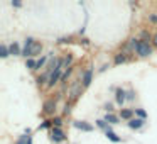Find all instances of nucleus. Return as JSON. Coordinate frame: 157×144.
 Here are the masks:
<instances>
[{"label": "nucleus", "instance_id": "obj_26", "mask_svg": "<svg viewBox=\"0 0 157 144\" xmlns=\"http://www.w3.org/2000/svg\"><path fill=\"white\" fill-rule=\"evenodd\" d=\"M105 110H106V114H112V110H113V103H105Z\"/></svg>", "mask_w": 157, "mask_h": 144}, {"label": "nucleus", "instance_id": "obj_20", "mask_svg": "<svg viewBox=\"0 0 157 144\" xmlns=\"http://www.w3.org/2000/svg\"><path fill=\"white\" fill-rule=\"evenodd\" d=\"M71 71H73V68H68V70H64V73H63V76H61V83H63V85H66V80L69 78V75H71Z\"/></svg>", "mask_w": 157, "mask_h": 144}, {"label": "nucleus", "instance_id": "obj_16", "mask_svg": "<svg viewBox=\"0 0 157 144\" xmlns=\"http://www.w3.org/2000/svg\"><path fill=\"white\" fill-rule=\"evenodd\" d=\"M105 120L110 124V126H113V124H118V117L113 115V114H106V115H105Z\"/></svg>", "mask_w": 157, "mask_h": 144}, {"label": "nucleus", "instance_id": "obj_15", "mask_svg": "<svg viewBox=\"0 0 157 144\" xmlns=\"http://www.w3.org/2000/svg\"><path fill=\"white\" fill-rule=\"evenodd\" d=\"M105 136L108 137V139L112 141V142H120V141H122V139H120V137L117 136L115 132H113V130H106V132H105Z\"/></svg>", "mask_w": 157, "mask_h": 144}, {"label": "nucleus", "instance_id": "obj_10", "mask_svg": "<svg viewBox=\"0 0 157 144\" xmlns=\"http://www.w3.org/2000/svg\"><path fill=\"white\" fill-rule=\"evenodd\" d=\"M133 114H135V109H122L120 110V117H122L123 120H132Z\"/></svg>", "mask_w": 157, "mask_h": 144}, {"label": "nucleus", "instance_id": "obj_23", "mask_svg": "<svg viewBox=\"0 0 157 144\" xmlns=\"http://www.w3.org/2000/svg\"><path fill=\"white\" fill-rule=\"evenodd\" d=\"M36 42V39L34 38H25V41H24V49H29L32 44Z\"/></svg>", "mask_w": 157, "mask_h": 144}, {"label": "nucleus", "instance_id": "obj_18", "mask_svg": "<svg viewBox=\"0 0 157 144\" xmlns=\"http://www.w3.org/2000/svg\"><path fill=\"white\" fill-rule=\"evenodd\" d=\"M0 56H2V58H7V56H10V51H9V46H5V44H2V46H0Z\"/></svg>", "mask_w": 157, "mask_h": 144}, {"label": "nucleus", "instance_id": "obj_21", "mask_svg": "<svg viewBox=\"0 0 157 144\" xmlns=\"http://www.w3.org/2000/svg\"><path fill=\"white\" fill-rule=\"evenodd\" d=\"M52 127H58V129H61V126H63V119L61 117H52Z\"/></svg>", "mask_w": 157, "mask_h": 144}, {"label": "nucleus", "instance_id": "obj_25", "mask_svg": "<svg viewBox=\"0 0 157 144\" xmlns=\"http://www.w3.org/2000/svg\"><path fill=\"white\" fill-rule=\"evenodd\" d=\"M127 100H130V102L135 100V92L133 90H127Z\"/></svg>", "mask_w": 157, "mask_h": 144}, {"label": "nucleus", "instance_id": "obj_11", "mask_svg": "<svg viewBox=\"0 0 157 144\" xmlns=\"http://www.w3.org/2000/svg\"><path fill=\"white\" fill-rule=\"evenodd\" d=\"M144 124H145V120H142V119H132V120H128L127 122V126L130 127V129H140V127H144Z\"/></svg>", "mask_w": 157, "mask_h": 144}, {"label": "nucleus", "instance_id": "obj_30", "mask_svg": "<svg viewBox=\"0 0 157 144\" xmlns=\"http://www.w3.org/2000/svg\"><path fill=\"white\" fill-rule=\"evenodd\" d=\"M152 46L157 48V34H154V38H152Z\"/></svg>", "mask_w": 157, "mask_h": 144}, {"label": "nucleus", "instance_id": "obj_8", "mask_svg": "<svg viewBox=\"0 0 157 144\" xmlns=\"http://www.w3.org/2000/svg\"><path fill=\"white\" fill-rule=\"evenodd\" d=\"M73 126H75L76 129H79V130H85V132H91L93 130V126L86 124L85 120H76V122H73Z\"/></svg>", "mask_w": 157, "mask_h": 144}, {"label": "nucleus", "instance_id": "obj_6", "mask_svg": "<svg viewBox=\"0 0 157 144\" xmlns=\"http://www.w3.org/2000/svg\"><path fill=\"white\" fill-rule=\"evenodd\" d=\"M51 139L54 141V142H63V141H66V134L63 132L61 129H58V127H52V130H51Z\"/></svg>", "mask_w": 157, "mask_h": 144}, {"label": "nucleus", "instance_id": "obj_12", "mask_svg": "<svg viewBox=\"0 0 157 144\" xmlns=\"http://www.w3.org/2000/svg\"><path fill=\"white\" fill-rule=\"evenodd\" d=\"M127 61H128V54H125V53H122V51H120L118 54H115V59H113L115 65H123V63H127Z\"/></svg>", "mask_w": 157, "mask_h": 144}, {"label": "nucleus", "instance_id": "obj_5", "mask_svg": "<svg viewBox=\"0 0 157 144\" xmlns=\"http://www.w3.org/2000/svg\"><path fill=\"white\" fill-rule=\"evenodd\" d=\"M54 112H56V100L48 98L44 102V105H42V114H44L46 117H51V115H54Z\"/></svg>", "mask_w": 157, "mask_h": 144}, {"label": "nucleus", "instance_id": "obj_28", "mask_svg": "<svg viewBox=\"0 0 157 144\" xmlns=\"http://www.w3.org/2000/svg\"><path fill=\"white\" fill-rule=\"evenodd\" d=\"M149 21L154 22V24H157V14H149Z\"/></svg>", "mask_w": 157, "mask_h": 144}, {"label": "nucleus", "instance_id": "obj_9", "mask_svg": "<svg viewBox=\"0 0 157 144\" xmlns=\"http://www.w3.org/2000/svg\"><path fill=\"white\" fill-rule=\"evenodd\" d=\"M91 80H93V70L91 68H88L85 73H83V78H81V82H83V86H90V83H91Z\"/></svg>", "mask_w": 157, "mask_h": 144}, {"label": "nucleus", "instance_id": "obj_2", "mask_svg": "<svg viewBox=\"0 0 157 144\" xmlns=\"http://www.w3.org/2000/svg\"><path fill=\"white\" fill-rule=\"evenodd\" d=\"M139 42H140L139 38L128 39V41H127L125 44L122 46V53H125V54H132V53H137V46H139Z\"/></svg>", "mask_w": 157, "mask_h": 144}, {"label": "nucleus", "instance_id": "obj_14", "mask_svg": "<svg viewBox=\"0 0 157 144\" xmlns=\"http://www.w3.org/2000/svg\"><path fill=\"white\" fill-rule=\"evenodd\" d=\"M9 51H10L12 56H22V49H21V46H19L15 41L12 42L10 46H9Z\"/></svg>", "mask_w": 157, "mask_h": 144}, {"label": "nucleus", "instance_id": "obj_17", "mask_svg": "<svg viewBox=\"0 0 157 144\" xmlns=\"http://www.w3.org/2000/svg\"><path fill=\"white\" fill-rule=\"evenodd\" d=\"M25 66L29 70H37V61L34 58H29V59H25Z\"/></svg>", "mask_w": 157, "mask_h": 144}, {"label": "nucleus", "instance_id": "obj_29", "mask_svg": "<svg viewBox=\"0 0 157 144\" xmlns=\"http://www.w3.org/2000/svg\"><path fill=\"white\" fill-rule=\"evenodd\" d=\"M12 7L19 9V7H22V4H21V2H19V0H12Z\"/></svg>", "mask_w": 157, "mask_h": 144}, {"label": "nucleus", "instance_id": "obj_3", "mask_svg": "<svg viewBox=\"0 0 157 144\" xmlns=\"http://www.w3.org/2000/svg\"><path fill=\"white\" fill-rule=\"evenodd\" d=\"M152 51H154V46L149 44V42L140 41L139 46H137V54H139L140 58H147V56H150V54H152Z\"/></svg>", "mask_w": 157, "mask_h": 144}, {"label": "nucleus", "instance_id": "obj_13", "mask_svg": "<svg viewBox=\"0 0 157 144\" xmlns=\"http://www.w3.org/2000/svg\"><path fill=\"white\" fill-rule=\"evenodd\" d=\"M152 38H154V36L150 34L149 31H145V29L139 32V39H140V41H144V42H149V44H150V42H152Z\"/></svg>", "mask_w": 157, "mask_h": 144}, {"label": "nucleus", "instance_id": "obj_24", "mask_svg": "<svg viewBox=\"0 0 157 144\" xmlns=\"http://www.w3.org/2000/svg\"><path fill=\"white\" fill-rule=\"evenodd\" d=\"M51 126H52V120H51V119H46L44 122H42L41 126H39V129H49Z\"/></svg>", "mask_w": 157, "mask_h": 144}, {"label": "nucleus", "instance_id": "obj_19", "mask_svg": "<svg viewBox=\"0 0 157 144\" xmlns=\"http://www.w3.org/2000/svg\"><path fill=\"white\" fill-rule=\"evenodd\" d=\"M48 59H51V54H46V56H42L41 59H37V70H41L42 66L46 65V61H48Z\"/></svg>", "mask_w": 157, "mask_h": 144}, {"label": "nucleus", "instance_id": "obj_22", "mask_svg": "<svg viewBox=\"0 0 157 144\" xmlns=\"http://www.w3.org/2000/svg\"><path fill=\"white\" fill-rule=\"evenodd\" d=\"M135 115H137V119H142V120H145L147 114H145V110H144V109H135Z\"/></svg>", "mask_w": 157, "mask_h": 144}, {"label": "nucleus", "instance_id": "obj_7", "mask_svg": "<svg viewBox=\"0 0 157 144\" xmlns=\"http://www.w3.org/2000/svg\"><path fill=\"white\" fill-rule=\"evenodd\" d=\"M115 100L118 105H123V102L127 100V92L123 88H117L115 90Z\"/></svg>", "mask_w": 157, "mask_h": 144}, {"label": "nucleus", "instance_id": "obj_1", "mask_svg": "<svg viewBox=\"0 0 157 144\" xmlns=\"http://www.w3.org/2000/svg\"><path fill=\"white\" fill-rule=\"evenodd\" d=\"M83 83L81 82H78V80H75V82L71 83V86H69V103H75L76 100L81 97V93H83Z\"/></svg>", "mask_w": 157, "mask_h": 144}, {"label": "nucleus", "instance_id": "obj_4", "mask_svg": "<svg viewBox=\"0 0 157 144\" xmlns=\"http://www.w3.org/2000/svg\"><path fill=\"white\" fill-rule=\"evenodd\" d=\"M63 70H64V68H63V65H61L58 70H54V71L51 73V76H49V82H48V88H52V86H54L58 82H61V76H63V73H64Z\"/></svg>", "mask_w": 157, "mask_h": 144}, {"label": "nucleus", "instance_id": "obj_27", "mask_svg": "<svg viewBox=\"0 0 157 144\" xmlns=\"http://www.w3.org/2000/svg\"><path fill=\"white\" fill-rule=\"evenodd\" d=\"M71 105H73V103H66L64 110H63V114H64V115H68V114L71 112Z\"/></svg>", "mask_w": 157, "mask_h": 144}]
</instances>
